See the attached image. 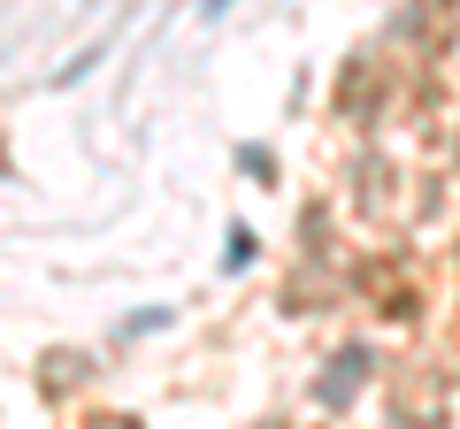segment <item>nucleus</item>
<instances>
[{
    "label": "nucleus",
    "instance_id": "nucleus-1",
    "mask_svg": "<svg viewBox=\"0 0 460 429\" xmlns=\"http://www.w3.org/2000/svg\"><path fill=\"white\" fill-rule=\"evenodd\" d=\"M445 407H453L445 368H399L392 376V422L399 429H445Z\"/></svg>",
    "mask_w": 460,
    "mask_h": 429
},
{
    "label": "nucleus",
    "instance_id": "nucleus-2",
    "mask_svg": "<svg viewBox=\"0 0 460 429\" xmlns=\"http://www.w3.org/2000/svg\"><path fill=\"white\" fill-rule=\"evenodd\" d=\"M453 16H460V0H414L407 16L392 23V39H407L422 62H438V54L453 47Z\"/></svg>",
    "mask_w": 460,
    "mask_h": 429
},
{
    "label": "nucleus",
    "instance_id": "nucleus-3",
    "mask_svg": "<svg viewBox=\"0 0 460 429\" xmlns=\"http://www.w3.org/2000/svg\"><path fill=\"white\" fill-rule=\"evenodd\" d=\"M361 376H368V346H345L338 361L323 368V376H314V398H323V407H353V391H361Z\"/></svg>",
    "mask_w": 460,
    "mask_h": 429
},
{
    "label": "nucleus",
    "instance_id": "nucleus-4",
    "mask_svg": "<svg viewBox=\"0 0 460 429\" xmlns=\"http://www.w3.org/2000/svg\"><path fill=\"white\" fill-rule=\"evenodd\" d=\"M84 376H93V361H84L77 346H54L47 361H39V391H47V398H69Z\"/></svg>",
    "mask_w": 460,
    "mask_h": 429
},
{
    "label": "nucleus",
    "instance_id": "nucleus-5",
    "mask_svg": "<svg viewBox=\"0 0 460 429\" xmlns=\"http://www.w3.org/2000/svg\"><path fill=\"white\" fill-rule=\"evenodd\" d=\"M361 292L376 299V314H384V322H414V284H392V268H384V261L361 276Z\"/></svg>",
    "mask_w": 460,
    "mask_h": 429
},
{
    "label": "nucleus",
    "instance_id": "nucleus-6",
    "mask_svg": "<svg viewBox=\"0 0 460 429\" xmlns=\"http://www.w3.org/2000/svg\"><path fill=\"white\" fill-rule=\"evenodd\" d=\"M238 169H246V177H277V162H269L261 146H246V153H238Z\"/></svg>",
    "mask_w": 460,
    "mask_h": 429
},
{
    "label": "nucleus",
    "instance_id": "nucleus-7",
    "mask_svg": "<svg viewBox=\"0 0 460 429\" xmlns=\"http://www.w3.org/2000/svg\"><path fill=\"white\" fill-rule=\"evenodd\" d=\"M84 429H146V422H138V414H93Z\"/></svg>",
    "mask_w": 460,
    "mask_h": 429
},
{
    "label": "nucleus",
    "instance_id": "nucleus-8",
    "mask_svg": "<svg viewBox=\"0 0 460 429\" xmlns=\"http://www.w3.org/2000/svg\"><path fill=\"white\" fill-rule=\"evenodd\" d=\"M261 429H284V422H261Z\"/></svg>",
    "mask_w": 460,
    "mask_h": 429
}]
</instances>
